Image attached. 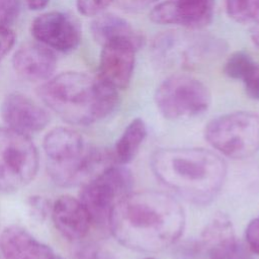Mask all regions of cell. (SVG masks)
Here are the masks:
<instances>
[{
    "instance_id": "cell-1",
    "label": "cell",
    "mask_w": 259,
    "mask_h": 259,
    "mask_svg": "<svg viewBox=\"0 0 259 259\" xmlns=\"http://www.w3.org/2000/svg\"><path fill=\"white\" fill-rule=\"evenodd\" d=\"M108 227L124 247L140 252H158L181 237L185 213L181 204L167 193L131 192L113 206Z\"/></svg>"
},
{
    "instance_id": "cell-2",
    "label": "cell",
    "mask_w": 259,
    "mask_h": 259,
    "mask_svg": "<svg viewBox=\"0 0 259 259\" xmlns=\"http://www.w3.org/2000/svg\"><path fill=\"white\" fill-rule=\"evenodd\" d=\"M155 176L194 204H207L220 192L227 175L225 161L202 148H167L151 158Z\"/></svg>"
},
{
    "instance_id": "cell-3",
    "label": "cell",
    "mask_w": 259,
    "mask_h": 259,
    "mask_svg": "<svg viewBox=\"0 0 259 259\" xmlns=\"http://www.w3.org/2000/svg\"><path fill=\"white\" fill-rule=\"evenodd\" d=\"M42 102L70 124L87 125L110 114L117 105L116 89L82 72H64L39 88Z\"/></svg>"
},
{
    "instance_id": "cell-4",
    "label": "cell",
    "mask_w": 259,
    "mask_h": 259,
    "mask_svg": "<svg viewBox=\"0 0 259 259\" xmlns=\"http://www.w3.org/2000/svg\"><path fill=\"white\" fill-rule=\"evenodd\" d=\"M205 140L232 159L251 157L259 151V114L235 111L211 119L204 130Z\"/></svg>"
},
{
    "instance_id": "cell-5",
    "label": "cell",
    "mask_w": 259,
    "mask_h": 259,
    "mask_svg": "<svg viewBox=\"0 0 259 259\" xmlns=\"http://www.w3.org/2000/svg\"><path fill=\"white\" fill-rule=\"evenodd\" d=\"M38 165L37 149L27 135L0 127V192H15L29 184Z\"/></svg>"
},
{
    "instance_id": "cell-6",
    "label": "cell",
    "mask_w": 259,
    "mask_h": 259,
    "mask_svg": "<svg viewBox=\"0 0 259 259\" xmlns=\"http://www.w3.org/2000/svg\"><path fill=\"white\" fill-rule=\"evenodd\" d=\"M133 176L121 164H111L83 184L80 201L87 209L92 224L108 226L113 206L132 192Z\"/></svg>"
},
{
    "instance_id": "cell-7",
    "label": "cell",
    "mask_w": 259,
    "mask_h": 259,
    "mask_svg": "<svg viewBox=\"0 0 259 259\" xmlns=\"http://www.w3.org/2000/svg\"><path fill=\"white\" fill-rule=\"evenodd\" d=\"M155 102L164 117L182 119L206 111L211 96L201 81L187 75H173L157 87Z\"/></svg>"
},
{
    "instance_id": "cell-8",
    "label": "cell",
    "mask_w": 259,
    "mask_h": 259,
    "mask_svg": "<svg viewBox=\"0 0 259 259\" xmlns=\"http://www.w3.org/2000/svg\"><path fill=\"white\" fill-rule=\"evenodd\" d=\"M31 34L44 46L62 53L76 50L81 41V29L75 18L60 11L46 12L31 23Z\"/></svg>"
},
{
    "instance_id": "cell-9",
    "label": "cell",
    "mask_w": 259,
    "mask_h": 259,
    "mask_svg": "<svg viewBox=\"0 0 259 259\" xmlns=\"http://www.w3.org/2000/svg\"><path fill=\"white\" fill-rule=\"evenodd\" d=\"M214 0H166L157 4L150 18L158 24L201 28L212 19Z\"/></svg>"
},
{
    "instance_id": "cell-10",
    "label": "cell",
    "mask_w": 259,
    "mask_h": 259,
    "mask_svg": "<svg viewBox=\"0 0 259 259\" xmlns=\"http://www.w3.org/2000/svg\"><path fill=\"white\" fill-rule=\"evenodd\" d=\"M101 47L98 77L116 90L126 88L132 80L139 48L128 40H113Z\"/></svg>"
},
{
    "instance_id": "cell-11",
    "label": "cell",
    "mask_w": 259,
    "mask_h": 259,
    "mask_svg": "<svg viewBox=\"0 0 259 259\" xmlns=\"http://www.w3.org/2000/svg\"><path fill=\"white\" fill-rule=\"evenodd\" d=\"M0 115L7 127L27 136L42 131L50 122L48 111L21 93H10L4 98Z\"/></svg>"
},
{
    "instance_id": "cell-12",
    "label": "cell",
    "mask_w": 259,
    "mask_h": 259,
    "mask_svg": "<svg viewBox=\"0 0 259 259\" xmlns=\"http://www.w3.org/2000/svg\"><path fill=\"white\" fill-rule=\"evenodd\" d=\"M207 259H250L247 247L236 237L231 220L218 213L202 232Z\"/></svg>"
},
{
    "instance_id": "cell-13",
    "label": "cell",
    "mask_w": 259,
    "mask_h": 259,
    "mask_svg": "<svg viewBox=\"0 0 259 259\" xmlns=\"http://www.w3.org/2000/svg\"><path fill=\"white\" fill-rule=\"evenodd\" d=\"M14 71L28 81H47L57 67L55 54L42 44L29 42L21 46L12 58Z\"/></svg>"
},
{
    "instance_id": "cell-14",
    "label": "cell",
    "mask_w": 259,
    "mask_h": 259,
    "mask_svg": "<svg viewBox=\"0 0 259 259\" xmlns=\"http://www.w3.org/2000/svg\"><path fill=\"white\" fill-rule=\"evenodd\" d=\"M52 218L56 229L70 241L83 239L92 224L83 203L71 195H62L54 202Z\"/></svg>"
},
{
    "instance_id": "cell-15",
    "label": "cell",
    "mask_w": 259,
    "mask_h": 259,
    "mask_svg": "<svg viewBox=\"0 0 259 259\" xmlns=\"http://www.w3.org/2000/svg\"><path fill=\"white\" fill-rule=\"evenodd\" d=\"M0 250L4 259H56L58 255L26 230L16 226L3 230Z\"/></svg>"
},
{
    "instance_id": "cell-16",
    "label": "cell",
    "mask_w": 259,
    "mask_h": 259,
    "mask_svg": "<svg viewBox=\"0 0 259 259\" xmlns=\"http://www.w3.org/2000/svg\"><path fill=\"white\" fill-rule=\"evenodd\" d=\"M91 32L101 46L113 40H128L140 49L144 42L142 33L127 20L115 14L99 15L91 24Z\"/></svg>"
},
{
    "instance_id": "cell-17",
    "label": "cell",
    "mask_w": 259,
    "mask_h": 259,
    "mask_svg": "<svg viewBox=\"0 0 259 259\" xmlns=\"http://www.w3.org/2000/svg\"><path fill=\"white\" fill-rule=\"evenodd\" d=\"M147 136V126L143 119H133L114 146L113 156L117 164H127L137 155Z\"/></svg>"
},
{
    "instance_id": "cell-18",
    "label": "cell",
    "mask_w": 259,
    "mask_h": 259,
    "mask_svg": "<svg viewBox=\"0 0 259 259\" xmlns=\"http://www.w3.org/2000/svg\"><path fill=\"white\" fill-rule=\"evenodd\" d=\"M228 15L240 23L259 21V0H225Z\"/></svg>"
},
{
    "instance_id": "cell-19",
    "label": "cell",
    "mask_w": 259,
    "mask_h": 259,
    "mask_svg": "<svg viewBox=\"0 0 259 259\" xmlns=\"http://www.w3.org/2000/svg\"><path fill=\"white\" fill-rule=\"evenodd\" d=\"M255 63L256 62L247 52H236L228 58L224 67V72L232 79L243 80Z\"/></svg>"
},
{
    "instance_id": "cell-20",
    "label": "cell",
    "mask_w": 259,
    "mask_h": 259,
    "mask_svg": "<svg viewBox=\"0 0 259 259\" xmlns=\"http://www.w3.org/2000/svg\"><path fill=\"white\" fill-rule=\"evenodd\" d=\"M74 259H116L113 254L95 243L81 245L75 252Z\"/></svg>"
},
{
    "instance_id": "cell-21",
    "label": "cell",
    "mask_w": 259,
    "mask_h": 259,
    "mask_svg": "<svg viewBox=\"0 0 259 259\" xmlns=\"http://www.w3.org/2000/svg\"><path fill=\"white\" fill-rule=\"evenodd\" d=\"M112 0H77L78 11L85 16L99 15L104 11Z\"/></svg>"
},
{
    "instance_id": "cell-22",
    "label": "cell",
    "mask_w": 259,
    "mask_h": 259,
    "mask_svg": "<svg viewBox=\"0 0 259 259\" xmlns=\"http://www.w3.org/2000/svg\"><path fill=\"white\" fill-rule=\"evenodd\" d=\"M19 12V0H0V26L7 27Z\"/></svg>"
},
{
    "instance_id": "cell-23",
    "label": "cell",
    "mask_w": 259,
    "mask_h": 259,
    "mask_svg": "<svg viewBox=\"0 0 259 259\" xmlns=\"http://www.w3.org/2000/svg\"><path fill=\"white\" fill-rule=\"evenodd\" d=\"M246 93L253 99L259 100V64L255 63L243 78Z\"/></svg>"
},
{
    "instance_id": "cell-24",
    "label": "cell",
    "mask_w": 259,
    "mask_h": 259,
    "mask_svg": "<svg viewBox=\"0 0 259 259\" xmlns=\"http://www.w3.org/2000/svg\"><path fill=\"white\" fill-rule=\"evenodd\" d=\"M245 238L248 249L255 254H259V217L253 219L248 224Z\"/></svg>"
},
{
    "instance_id": "cell-25",
    "label": "cell",
    "mask_w": 259,
    "mask_h": 259,
    "mask_svg": "<svg viewBox=\"0 0 259 259\" xmlns=\"http://www.w3.org/2000/svg\"><path fill=\"white\" fill-rule=\"evenodd\" d=\"M15 42V35L8 27L0 26V62L10 52Z\"/></svg>"
},
{
    "instance_id": "cell-26",
    "label": "cell",
    "mask_w": 259,
    "mask_h": 259,
    "mask_svg": "<svg viewBox=\"0 0 259 259\" xmlns=\"http://www.w3.org/2000/svg\"><path fill=\"white\" fill-rule=\"evenodd\" d=\"M29 206L32 209V212L37 218L46 217L48 210H50L49 202L41 196H33L29 199Z\"/></svg>"
},
{
    "instance_id": "cell-27",
    "label": "cell",
    "mask_w": 259,
    "mask_h": 259,
    "mask_svg": "<svg viewBox=\"0 0 259 259\" xmlns=\"http://www.w3.org/2000/svg\"><path fill=\"white\" fill-rule=\"evenodd\" d=\"M116 1L122 8L136 11V10H141L150 6L151 4L155 3L157 0H116Z\"/></svg>"
},
{
    "instance_id": "cell-28",
    "label": "cell",
    "mask_w": 259,
    "mask_h": 259,
    "mask_svg": "<svg viewBox=\"0 0 259 259\" xmlns=\"http://www.w3.org/2000/svg\"><path fill=\"white\" fill-rule=\"evenodd\" d=\"M30 10H40L45 8L50 0H24Z\"/></svg>"
},
{
    "instance_id": "cell-29",
    "label": "cell",
    "mask_w": 259,
    "mask_h": 259,
    "mask_svg": "<svg viewBox=\"0 0 259 259\" xmlns=\"http://www.w3.org/2000/svg\"><path fill=\"white\" fill-rule=\"evenodd\" d=\"M250 37L252 42L259 48V21L254 23L252 28L250 29Z\"/></svg>"
},
{
    "instance_id": "cell-30",
    "label": "cell",
    "mask_w": 259,
    "mask_h": 259,
    "mask_svg": "<svg viewBox=\"0 0 259 259\" xmlns=\"http://www.w3.org/2000/svg\"><path fill=\"white\" fill-rule=\"evenodd\" d=\"M56 259H64L62 256H60V255H57V257H56Z\"/></svg>"
},
{
    "instance_id": "cell-31",
    "label": "cell",
    "mask_w": 259,
    "mask_h": 259,
    "mask_svg": "<svg viewBox=\"0 0 259 259\" xmlns=\"http://www.w3.org/2000/svg\"><path fill=\"white\" fill-rule=\"evenodd\" d=\"M144 259H155V258H152V257H148V258H144Z\"/></svg>"
}]
</instances>
